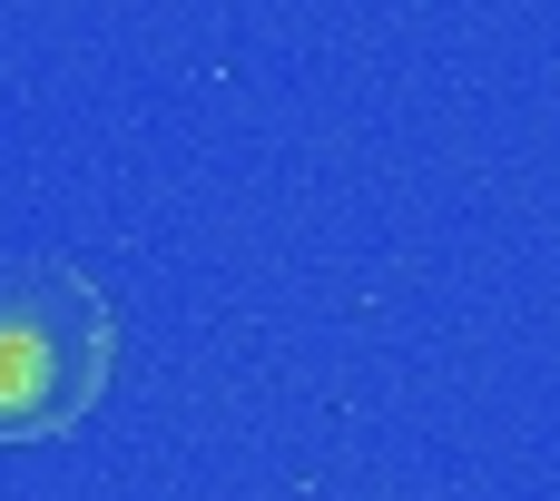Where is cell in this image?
Wrapping results in <instances>:
<instances>
[{"label":"cell","instance_id":"6da1fadb","mask_svg":"<svg viewBox=\"0 0 560 501\" xmlns=\"http://www.w3.org/2000/svg\"><path fill=\"white\" fill-rule=\"evenodd\" d=\"M118 374V305L69 256H0V443H49L98 413Z\"/></svg>","mask_w":560,"mask_h":501}]
</instances>
